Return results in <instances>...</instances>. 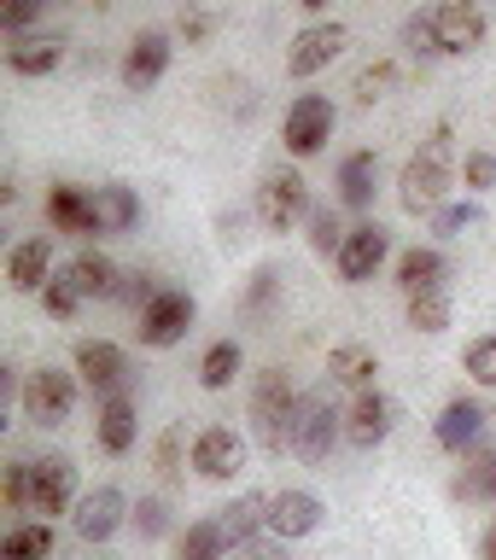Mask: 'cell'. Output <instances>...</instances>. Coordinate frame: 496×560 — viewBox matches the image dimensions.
<instances>
[{"instance_id":"cell-1","label":"cell","mask_w":496,"mask_h":560,"mask_svg":"<svg viewBox=\"0 0 496 560\" xmlns=\"http://www.w3.org/2000/svg\"><path fill=\"white\" fill-rule=\"evenodd\" d=\"M455 129L450 122H438V129L420 140V152H410V164L397 175V205L410 210V217H432L438 205H445V192L455 182Z\"/></svg>"},{"instance_id":"cell-2","label":"cell","mask_w":496,"mask_h":560,"mask_svg":"<svg viewBox=\"0 0 496 560\" xmlns=\"http://www.w3.org/2000/svg\"><path fill=\"white\" fill-rule=\"evenodd\" d=\"M298 409H304V397L292 392V380L280 374V368H263L257 385H252V432H257V444L280 455V450H292V438H298Z\"/></svg>"},{"instance_id":"cell-3","label":"cell","mask_w":496,"mask_h":560,"mask_svg":"<svg viewBox=\"0 0 496 560\" xmlns=\"http://www.w3.org/2000/svg\"><path fill=\"white\" fill-rule=\"evenodd\" d=\"M18 402H24V420H35V427H65L70 409H77V374H65V368L42 362L35 374H24V392H18Z\"/></svg>"},{"instance_id":"cell-4","label":"cell","mask_w":496,"mask_h":560,"mask_svg":"<svg viewBox=\"0 0 496 560\" xmlns=\"http://www.w3.org/2000/svg\"><path fill=\"white\" fill-rule=\"evenodd\" d=\"M310 210H315V199H310V182L298 170H275L257 187V222L269 234H292L298 222H310Z\"/></svg>"},{"instance_id":"cell-5","label":"cell","mask_w":496,"mask_h":560,"mask_svg":"<svg viewBox=\"0 0 496 560\" xmlns=\"http://www.w3.org/2000/svg\"><path fill=\"white\" fill-rule=\"evenodd\" d=\"M333 129H339L333 100L327 94H298L287 105V122H280V147H287L292 158H315L333 140Z\"/></svg>"},{"instance_id":"cell-6","label":"cell","mask_w":496,"mask_h":560,"mask_svg":"<svg viewBox=\"0 0 496 560\" xmlns=\"http://www.w3.org/2000/svg\"><path fill=\"white\" fill-rule=\"evenodd\" d=\"M345 47H350V30L339 24V18H315V24H304V30L292 35V47H287V77H298V82L322 77L333 59H345Z\"/></svg>"},{"instance_id":"cell-7","label":"cell","mask_w":496,"mask_h":560,"mask_svg":"<svg viewBox=\"0 0 496 560\" xmlns=\"http://www.w3.org/2000/svg\"><path fill=\"white\" fill-rule=\"evenodd\" d=\"M339 438H345V409H339V402H333L327 392H310L304 409H298V438H292V450L304 455L310 467H322Z\"/></svg>"},{"instance_id":"cell-8","label":"cell","mask_w":496,"mask_h":560,"mask_svg":"<svg viewBox=\"0 0 496 560\" xmlns=\"http://www.w3.org/2000/svg\"><path fill=\"white\" fill-rule=\"evenodd\" d=\"M77 462L70 455H42V462H30V514H77Z\"/></svg>"},{"instance_id":"cell-9","label":"cell","mask_w":496,"mask_h":560,"mask_svg":"<svg viewBox=\"0 0 496 560\" xmlns=\"http://www.w3.org/2000/svg\"><path fill=\"white\" fill-rule=\"evenodd\" d=\"M432 24H438V47H445V59H462V52L485 47L491 12H485V0H438Z\"/></svg>"},{"instance_id":"cell-10","label":"cell","mask_w":496,"mask_h":560,"mask_svg":"<svg viewBox=\"0 0 496 560\" xmlns=\"http://www.w3.org/2000/svg\"><path fill=\"white\" fill-rule=\"evenodd\" d=\"M193 315H199V304H193V292H175V287H164V292H158L147 310H140V345H152V350L182 345V339H187V327H193Z\"/></svg>"},{"instance_id":"cell-11","label":"cell","mask_w":496,"mask_h":560,"mask_svg":"<svg viewBox=\"0 0 496 560\" xmlns=\"http://www.w3.org/2000/svg\"><path fill=\"white\" fill-rule=\"evenodd\" d=\"M187 462H193V472H199V479L228 485L234 472H245V438H240L234 427H205L199 438H193Z\"/></svg>"},{"instance_id":"cell-12","label":"cell","mask_w":496,"mask_h":560,"mask_svg":"<svg viewBox=\"0 0 496 560\" xmlns=\"http://www.w3.org/2000/svg\"><path fill=\"white\" fill-rule=\"evenodd\" d=\"M392 257V234H385L380 222H357L339 245V257H333V269H339V280H350V287H362V280L380 275V262Z\"/></svg>"},{"instance_id":"cell-13","label":"cell","mask_w":496,"mask_h":560,"mask_svg":"<svg viewBox=\"0 0 496 560\" xmlns=\"http://www.w3.org/2000/svg\"><path fill=\"white\" fill-rule=\"evenodd\" d=\"M491 409L480 397H450L445 409H438V420H432V438H438V450H450V455H473V444L485 438V427H491Z\"/></svg>"},{"instance_id":"cell-14","label":"cell","mask_w":496,"mask_h":560,"mask_svg":"<svg viewBox=\"0 0 496 560\" xmlns=\"http://www.w3.org/2000/svg\"><path fill=\"white\" fill-rule=\"evenodd\" d=\"M170 52H175V42H170L164 30H140L135 42H129V52H123V65H117L123 88H129V94L158 88V82H164V70H170Z\"/></svg>"},{"instance_id":"cell-15","label":"cell","mask_w":496,"mask_h":560,"mask_svg":"<svg viewBox=\"0 0 496 560\" xmlns=\"http://www.w3.org/2000/svg\"><path fill=\"white\" fill-rule=\"evenodd\" d=\"M392 427H397V402L380 392H357L350 397V409H345V444L350 450H374V444H385L392 438Z\"/></svg>"},{"instance_id":"cell-16","label":"cell","mask_w":496,"mask_h":560,"mask_svg":"<svg viewBox=\"0 0 496 560\" xmlns=\"http://www.w3.org/2000/svg\"><path fill=\"white\" fill-rule=\"evenodd\" d=\"M129 514H135L129 497H123L117 485H100V490H88V497L77 502V514H70V532H77L82 542H112L117 525L129 520Z\"/></svg>"},{"instance_id":"cell-17","label":"cell","mask_w":496,"mask_h":560,"mask_svg":"<svg viewBox=\"0 0 496 560\" xmlns=\"http://www.w3.org/2000/svg\"><path fill=\"white\" fill-rule=\"evenodd\" d=\"M322 520H327V508H322V497L315 490H275L269 497V537H280V542H298V537H315L322 532Z\"/></svg>"},{"instance_id":"cell-18","label":"cell","mask_w":496,"mask_h":560,"mask_svg":"<svg viewBox=\"0 0 496 560\" xmlns=\"http://www.w3.org/2000/svg\"><path fill=\"white\" fill-rule=\"evenodd\" d=\"M77 380L88 385V392H100V397H117L123 380H129V357H123V345L82 339L77 345Z\"/></svg>"},{"instance_id":"cell-19","label":"cell","mask_w":496,"mask_h":560,"mask_svg":"<svg viewBox=\"0 0 496 560\" xmlns=\"http://www.w3.org/2000/svg\"><path fill=\"white\" fill-rule=\"evenodd\" d=\"M65 52H70V42L59 30H24V35H12V47H7V70L12 77H53V70L65 65Z\"/></svg>"},{"instance_id":"cell-20","label":"cell","mask_w":496,"mask_h":560,"mask_svg":"<svg viewBox=\"0 0 496 560\" xmlns=\"http://www.w3.org/2000/svg\"><path fill=\"white\" fill-rule=\"evenodd\" d=\"M47 222L59 234H82L94 240L100 222H94V187H77V182H53L47 187Z\"/></svg>"},{"instance_id":"cell-21","label":"cell","mask_w":496,"mask_h":560,"mask_svg":"<svg viewBox=\"0 0 496 560\" xmlns=\"http://www.w3.org/2000/svg\"><path fill=\"white\" fill-rule=\"evenodd\" d=\"M7 280L12 292H42L53 280V234H30L7 252Z\"/></svg>"},{"instance_id":"cell-22","label":"cell","mask_w":496,"mask_h":560,"mask_svg":"<svg viewBox=\"0 0 496 560\" xmlns=\"http://www.w3.org/2000/svg\"><path fill=\"white\" fill-rule=\"evenodd\" d=\"M374 374H380L374 345L345 339V345L327 350V385H345V392H374Z\"/></svg>"},{"instance_id":"cell-23","label":"cell","mask_w":496,"mask_h":560,"mask_svg":"<svg viewBox=\"0 0 496 560\" xmlns=\"http://www.w3.org/2000/svg\"><path fill=\"white\" fill-rule=\"evenodd\" d=\"M450 280V262L438 245H410V252L397 257V287L403 298H415V292H432V287H445Z\"/></svg>"},{"instance_id":"cell-24","label":"cell","mask_w":496,"mask_h":560,"mask_svg":"<svg viewBox=\"0 0 496 560\" xmlns=\"http://www.w3.org/2000/svg\"><path fill=\"white\" fill-rule=\"evenodd\" d=\"M217 520H222V532L228 542H257V532H269V497L263 490H245V497H234L228 508H217Z\"/></svg>"},{"instance_id":"cell-25","label":"cell","mask_w":496,"mask_h":560,"mask_svg":"<svg viewBox=\"0 0 496 560\" xmlns=\"http://www.w3.org/2000/svg\"><path fill=\"white\" fill-rule=\"evenodd\" d=\"M135 432H140L135 397H129V392L105 397V402H100V450H105V455H129V450H135Z\"/></svg>"},{"instance_id":"cell-26","label":"cell","mask_w":496,"mask_h":560,"mask_svg":"<svg viewBox=\"0 0 496 560\" xmlns=\"http://www.w3.org/2000/svg\"><path fill=\"white\" fill-rule=\"evenodd\" d=\"M374 182H380V158L374 152H350L339 164V205L345 210H368L374 205Z\"/></svg>"},{"instance_id":"cell-27","label":"cell","mask_w":496,"mask_h":560,"mask_svg":"<svg viewBox=\"0 0 496 560\" xmlns=\"http://www.w3.org/2000/svg\"><path fill=\"white\" fill-rule=\"evenodd\" d=\"M94 222H100V234H129V228L140 222V199H135V187H94Z\"/></svg>"},{"instance_id":"cell-28","label":"cell","mask_w":496,"mask_h":560,"mask_svg":"<svg viewBox=\"0 0 496 560\" xmlns=\"http://www.w3.org/2000/svg\"><path fill=\"white\" fill-rule=\"evenodd\" d=\"M53 520H18L7 537H0V560H53Z\"/></svg>"},{"instance_id":"cell-29","label":"cell","mask_w":496,"mask_h":560,"mask_svg":"<svg viewBox=\"0 0 496 560\" xmlns=\"http://www.w3.org/2000/svg\"><path fill=\"white\" fill-rule=\"evenodd\" d=\"M228 532H222V520H193L182 537H175V560H228Z\"/></svg>"},{"instance_id":"cell-30","label":"cell","mask_w":496,"mask_h":560,"mask_svg":"<svg viewBox=\"0 0 496 560\" xmlns=\"http://www.w3.org/2000/svg\"><path fill=\"white\" fill-rule=\"evenodd\" d=\"M70 275H77L82 298H117V287H123L117 262L105 252H77V257H70Z\"/></svg>"},{"instance_id":"cell-31","label":"cell","mask_w":496,"mask_h":560,"mask_svg":"<svg viewBox=\"0 0 496 560\" xmlns=\"http://www.w3.org/2000/svg\"><path fill=\"white\" fill-rule=\"evenodd\" d=\"M240 368H245V350L234 339H217L205 350V362H199V385L205 392H228V385L240 380Z\"/></svg>"},{"instance_id":"cell-32","label":"cell","mask_w":496,"mask_h":560,"mask_svg":"<svg viewBox=\"0 0 496 560\" xmlns=\"http://www.w3.org/2000/svg\"><path fill=\"white\" fill-rule=\"evenodd\" d=\"M455 497L462 502H496V450L468 455V467L455 472Z\"/></svg>"},{"instance_id":"cell-33","label":"cell","mask_w":496,"mask_h":560,"mask_svg":"<svg viewBox=\"0 0 496 560\" xmlns=\"http://www.w3.org/2000/svg\"><path fill=\"white\" fill-rule=\"evenodd\" d=\"M450 287H432V292H415L410 298V327L415 332H445L450 327Z\"/></svg>"},{"instance_id":"cell-34","label":"cell","mask_w":496,"mask_h":560,"mask_svg":"<svg viewBox=\"0 0 496 560\" xmlns=\"http://www.w3.org/2000/svg\"><path fill=\"white\" fill-rule=\"evenodd\" d=\"M392 88H397V59H374V65H362L357 77H350V94H357V105H380Z\"/></svg>"},{"instance_id":"cell-35","label":"cell","mask_w":496,"mask_h":560,"mask_svg":"<svg viewBox=\"0 0 496 560\" xmlns=\"http://www.w3.org/2000/svg\"><path fill=\"white\" fill-rule=\"evenodd\" d=\"M304 228H310V252H315V257H339V245H345V234H350L333 205H315Z\"/></svg>"},{"instance_id":"cell-36","label":"cell","mask_w":496,"mask_h":560,"mask_svg":"<svg viewBox=\"0 0 496 560\" xmlns=\"http://www.w3.org/2000/svg\"><path fill=\"white\" fill-rule=\"evenodd\" d=\"M42 304H47L53 322H70V315L82 310V287H77V275H70V262H65V269H53V280L42 287Z\"/></svg>"},{"instance_id":"cell-37","label":"cell","mask_w":496,"mask_h":560,"mask_svg":"<svg viewBox=\"0 0 496 560\" xmlns=\"http://www.w3.org/2000/svg\"><path fill=\"white\" fill-rule=\"evenodd\" d=\"M485 222V205L480 199H455V205H438L432 210V234L438 240H455V234H468V228H480Z\"/></svg>"},{"instance_id":"cell-38","label":"cell","mask_w":496,"mask_h":560,"mask_svg":"<svg viewBox=\"0 0 496 560\" xmlns=\"http://www.w3.org/2000/svg\"><path fill=\"white\" fill-rule=\"evenodd\" d=\"M462 368H468V380H473V385L496 392V332H480V339H468Z\"/></svg>"},{"instance_id":"cell-39","label":"cell","mask_w":496,"mask_h":560,"mask_svg":"<svg viewBox=\"0 0 496 560\" xmlns=\"http://www.w3.org/2000/svg\"><path fill=\"white\" fill-rule=\"evenodd\" d=\"M403 42H410L415 52H427V59H445V47H438V24H432V12H410V18H403Z\"/></svg>"},{"instance_id":"cell-40","label":"cell","mask_w":496,"mask_h":560,"mask_svg":"<svg viewBox=\"0 0 496 560\" xmlns=\"http://www.w3.org/2000/svg\"><path fill=\"white\" fill-rule=\"evenodd\" d=\"M175 30H182L187 47L210 42V30H217V12H210V0H187V7H182V24H175Z\"/></svg>"},{"instance_id":"cell-41","label":"cell","mask_w":496,"mask_h":560,"mask_svg":"<svg viewBox=\"0 0 496 560\" xmlns=\"http://www.w3.org/2000/svg\"><path fill=\"white\" fill-rule=\"evenodd\" d=\"M182 450H187V427H164V438H158V450H152V462H158L164 479L182 472Z\"/></svg>"},{"instance_id":"cell-42","label":"cell","mask_w":496,"mask_h":560,"mask_svg":"<svg viewBox=\"0 0 496 560\" xmlns=\"http://www.w3.org/2000/svg\"><path fill=\"white\" fill-rule=\"evenodd\" d=\"M129 520H135V532H140V537H164V532H170V508L158 502V497H140Z\"/></svg>"},{"instance_id":"cell-43","label":"cell","mask_w":496,"mask_h":560,"mask_svg":"<svg viewBox=\"0 0 496 560\" xmlns=\"http://www.w3.org/2000/svg\"><path fill=\"white\" fill-rule=\"evenodd\" d=\"M158 292H164V287H158V275H147V269L123 275V287H117V298H123V304H135V310H147Z\"/></svg>"},{"instance_id":"cell-44","label":"cell","mask_w":496,"mask_h":560,"mask_svg":"<svg viewBox=\"0 0 496 560\" xmlns=\"http://www.w3.org/2000/svg\"><path fill=\"white\" fill-rule=\"evenodd\" d=\"M462 182H468V192L496 187V152H468L462 158Z\"/></svg>"},{"instance_id":"cell-45","label":"cell","mask_w":496,"mask_h":560,"mask_svg":"<svg viewBox=\"0 0 496 560\" xmlns=\"http://www.w3.org/2000/svg\"><path fill=\"white\" fill-rule=\"evenodd\" d=\"M47 0H0V24H7V35H24L35 18H42Z\"/></svg>"},{"instance_id":"cell-46","label":"cell","mask_w":496,"mask_h":560,"mask_svg":"<svg viewBox=\"0 0 496 560\" xmlns=\"http://www.w3.org/2000/svg\"><path fill=\"white\" fill-rule=\"evenodd\" d=\"M7 514H30V462L7 467Z\"/></svg>"},{"instance_id":"cell-47","label":"cell","mask_w":496,"mask_h":560,"mask_svg":"<svg viewBox=\"0 0 496 560\" xmlns=\"http://www.w3.org/2000/svg\"><path fill=\"white\" fill-rule=\"evenodd\" d=\"M228 560H287V542H280V537H257V542H240Z\"/></svg>"},{"instance_id":"cell-48","label":"cell","mask_w":496,"mask_h":560,"mask_svg":"<svg viewBox=\"0 0 496 560\" xmlns=\"http://www.w3.org/2000/svg\"><path fill=\"white\" fill-rule=\"evenodd\" d=\"M275 287H280V280H275V269H269V262H263V269L252 275V292H245V304H252V310H263V304L275 298Z\"/></svg>"},{"instance_id":"cell-49","label":"cell","mask_w":496,"mask_h":560,"mask_svg":"<svg viewBox=\"0 0 496 560\" xmlns=\"http://www.w3.org/2000/svg\"><path fill=\"white\" fill-rule=\"evenodd\" d=\"M480 560H496V525H485V537H480Z\"/></svg>"},{"instance_id":"cell-50","label":"cell","mask_w":496,"mask_h":560,"mask_svg":"<svg viewBox=\"0 0 496 560\" xmlns=\"http://www.w3.org/2000/svg\"><path fill=\"white\" fill-rule=\"evenodd\" d=\"M298 7H304V12H327L333 0H298Z\"/></svg>"}]
</instances>
